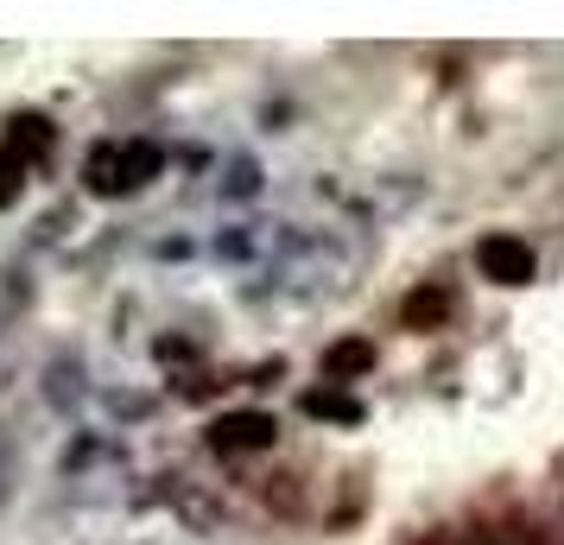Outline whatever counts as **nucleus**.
Returning a JSON list of instances; mask_svg holds the SVG:
<instances>
[{
  "mask_svg": "<svg viewBox=\"0 0 564 545\" xmlns=\"http://www.w3.org/2000/svg\"><path fill=\"white\" fill-rule=\"evenodd\" d=\"M83 184H89L96 197H121V140L89 146V159H83Z\"/></svg>",
  "mask_w": 564,
  "mask_h": 545,
  "instance_id": "7ed1b4c3",
  "label": "nucleus"
},
{
  "mask_svg": "<svg viewBox=\"0 0 564 545\" xmlns=\"http://www.w3.org/2000/svg\"><path fill=\"white\" fill-rule=\"evenodd\" d=\"M45 400H52L57 413H70L83 400V368H77V356H64L57 368H45Z\"/></svg>",
  "mask_w": 564,
  "mask_h": 545,
  "instance_id": "423d86ee",
  "label": "nucleus"
},
{
  "mask_svg": "<svg viewBox=\"0 0 564 545\" xmlns=\"http://www.w3.org/2000/svg\"><path fill=\"white\" fill-rule=\"evenodd\" d=\"M482 266L495 280H527V273H533V254H527L520 241H482Z\"/></svg>",
  "mask_w": 564,
  "mask_h": 545,
  "instance_id": "39448f33",
  "label": "nucleus"
},
{
  "mask_svg": "<svg viewBox=\"0 0 564 545\" xmlns=\"http://www.w3.org/2000/svg\"><path fill=\"white\" fill-rule=\"evenodd\" d=\"M305 406H311V413H324V418H356V406H349V400H336V393H311Z\"/></svg>",
  "mask_w": 564,
  "mask_h": 545,
  "instance_id": "9b49d317",
  "label": "nucleus"
},
{
  "mask_svg": "<svg viewBox=\"0 0 564 545\" xmlns=\"http://www.w3.org/2000/svg\"><path fill=\"white\" fill-rule=\"evenodd\" d=\"M159 165H165V153H159L153 140H121V197L140 190L147 178H159Z\"/></svg>",
  "mask_w": 564,
  "mask_h": 545,
  "instance_id": "20e7f679",
  "label": "nucleus"
},
{
  "mask_svg": "<svg viewBox=\"0 0 564 545\" xmlns=\"http://www.w3.org/2000/svg\"><path fill=\"white\" fill-rule=\"evenodd\" d=\"M13 482H20V444L0 432V508H7V494H13Z\"/></svg>",
  "mask_w": 564,
  "mask_h": 545,
  "instance_id": "6e6552de",
  "label": "nucleus"
},
{
  "mask_svg": "<svg viewBox=\"0 0 564 545\" xmlns=\"http://www.w3.org/2000/svg\"><path fill=\"white\" fill-rule=\"evenodd\" d=\"M209 444H216L223 457H235V450H260V444H273V418L267 413H229L216 432H209Z\"/></svg>",
  "mask_w": 564,
  "mask_h": 545,
  "instance_id": "f257e3e1",
  "label": "nucleus"
},
{
  "mask_svg": "<svg viewBox=\"0 0 564 545\" xmlns=\"http://www.w3.org/2000/svg\"><path fill=\"white\" fill-rule=\"evenodd\" d=\"M368 362H375V349H368V342H336L324 368H330V381H343V374H361Z\"/></svg>",
  "mask_w": 564,
  "mask_h": 545,
  "instance_id": "0eeeda50",
  "label": "nucleus"
},
{
  "mask_svg": "<svg viewBox=\"0 0 564 545\" xmlns=\"http://www.w3.org/2000/svg\"><path fill=\"white\" fill-rule=\"evenodd\" d=\"M20 172H26V165H20V159H13L7 146H0V209H7L13 197H20V184H26Z\"/></svg>",
  "mask_w": 564,
  "mask_h": 545,
  "instance_id": "9d476101",
  "label": "nucleus"
},
{
  "mask_svg": "<svg viewBox=\"0 0 564 545\" xmlns=\"http://www.w3.org/2000/svg\"><path fill=\"white\" fill-rule=\"evenodd\" d=\"M444 317V292H412L406 298V324H437Z\"/></svg>",
  "mask_w": 564,
  "mask_h": 545,
  "instance_id": "1a4fd4ad",
  "label": "nucleus"
},
{
  "mask_svg": "<svg viewBox=\"0 0 564 545\" xmlns=\"http://www.w3.org/2000/svg\"><path fill=\"white\" fill-rule=\"evenodd\" d=\"M52 146H57V128L45 121V115H13V121H7V153L20 159V165L45 159Z\"/></svg>",
  "mask_w": 564,
  "mask_h": 545,
  "instance_id": "f03ea898",
  "label": "nucleus"
}]
</instances>
